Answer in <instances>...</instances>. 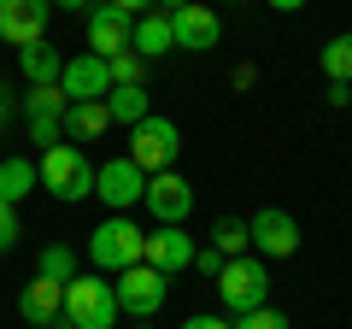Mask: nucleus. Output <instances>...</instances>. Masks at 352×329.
Here are the masks:
<instances>
[{"label":"nucleus","mask_w":352,"mask_h":329,"mask_svg":"<svg viewBox=\"0 0 352 329\" xmlns=\"http://www.w3.org/2000/svg\"><path fill=\"white\" fill-rule=\"evenodd\" d=\"M217 300H223L229 317H247L258 312V306H270V265H264L258 253H241V259H223V270H217Z\"/></svg>","instance_id":"nucleus-1"},{"label":"nucleus","mask_w":352,"mask_h":329,"mask_svg":"<svg viewBox=\"0 0 352 329\" xmlns=\"http://www.w3.org/2000/svg\"><path fill=\"white\" fill-rule=\"evenodd\" d=\"M36 171H41V189H47L53 200H65V206L88 200V194H94V177H100V171L82 159L76 141H53V147L36 159Z\"/></svg>","instance_id":"nucleus-2"},{"label":"nucleus","mask_w":352,"mask_h":329,"mask_svg":"<svg viewBox=\"0 0 352 329\" xmlns=\"http://www.w3.org/2000/svg\"><path fill=\"white\" fill-rule=\"evenodd\" d=\"M141 253H147V229H135L124 212H112L94 235H88V265L100 270V277H118V270L141 265Z\"/></svg>","instance_id":"nucleus-3"},{"label":"nucleus","mask_w":352,"mask_h":329,"mask_svg":"<svg viewBox=\"0 0 352 329\" xmlns=\"http://www.w3.org/2000/svg\"><path fill=\"white\" fill-rule=\"evenodd\" d=\"M65 317H71L76 329H112L118 317V288L100 277V270H88V277L65 282Z\"/></svg>","instance_id":"nucleus-4"},{"label":"nucleus","mask_w":352,"mask_h":329,"mask_svg":"<svg viewBox=\"0 0 352 329\" xmlns=\"http://www.w3.org/2000/svg\"><path fill=\"white\" fill-rule=\"evenodd\" d=\"M176 153H182V136H176V124L170 118H159V112H147L135 129H129V159L141 164V171H170L176 164Z\"/></svg>","instance_id":"nucleus-5"},{"label":"nucleus","mask_w":352,"mask_h":329,"mask_svg":"<svg viewBox=\"0 0 352 329\" xmlns=\"http://www.w3.org/2000/svg\"><path fill=\"white\" fill-rule=\"evenodd\" d=\"M247 235H252V253L270 265V259H294L300 253V224H294L282 206H264V212L247 217Z\"/></svg>","instance_id":"nucleus-6"},{"label":"nucleus","mask_w":352,"mask_h":329,"mask_svg":"<svg viewBox=\"0 0 352 329\" xmlns=\"http://www.w3.org/2000/svg\"><path fill=\"white\" fill-rule=\"evenodd\" d=\"M65 89L53 83V89H30L24 94V124H30V141H36L41 153L53 147V141H65Z\"/></svg>","instance_id":"nucleus-7"},{"label":"nucleus","mask_w":352,"mask_h":329,"mask_svg":"<svg viewBox=\"0 0 352 329\" xmlns=\"http://www.w3.org/2000/svg\"><path fill=\"white\" fill-rule=\"evenodd\" d=\"M94 194H100L112 212H129V206H141L147 200V171H141L135 159H112V164H100V177H94Z\"/></svg>","instance_id":"nucleus-8"},{"label":"nucleus","mask_w":352,"mask_h":329,"mask_svg":"<svg viewBox=\"0 0 352 329\" xmlns=\"http://www.w3.org/2000/svg\"><path fill=\"white\" fill-rule=\"evenodd\" d=\"M164 282L170 277H159L153 265H129V270H118V312H129V317H153L164 306Z\"/></svg>","instance_id":"nucleus-9"},{"label":"nucleus","mask_w":352,"mask_h":329,"mask_svg":"<svg viewBox=\"0 0 352 329\" xmlns=\"http://www.w3.org/2000/svg\"><path fill=\"white\" fill-rule=\"evenodd\" d=\"M194 235L182 224H159V229H147V253H141V265H153L159 277H176V270H188L194 265Z\"/></svg>","instance_id":"nucleus-10"},{"label":"nucleus","mask_w":352,"mask_h":329,"mask_svg":"<svg viewBox=\"0 0 352 329\" xmlns=\"http://www.w3.org/2000/svg\"><path fill=\"white\" fill-rule=\"evenodd\" d=\"M153 212V224H188V212H194V189L176 171H153L147 177V200H141Z\"/></svg>","instance_id":"nucleus-11"},{"label":"nucleus","mask_w":352,"mask_h":329,"mask_svg":"<svg viewBox=\"0 0 352 329\" xmlns=\"http://www.w3.org/2000/svg\"><path fill=\"white\" fill-rule=\"evenodd\" d=\"M59 89H65V100H106L112 94V65L100 53H76V59H65Z\"/></svg>","instance_id":"nucleus-12"},{"label":"nucleus","mask_w":352,"mask_h":329,"mask_svg":"<svg viewBox=\"0 0 352 329\" xmlns=\"http://www.w3.org/2000/svg\"><path fill=\"white\" fill-rule=\"evenodd\" d=\"M47 18H53V0H0V41L30 47L47 36Z\"/></svg>","instance_id":"nucleus-13"},{"label":"nucleus","mask_w":352,"mask_h":329,"mask_svg":"<svg viewBox=\"0 0 352 329\" xmlns=\"http://www.w3.org/2000/svg\"><path fill=\"white\" fill-rule=\"evenodd\" d=\"M129 36H135V24H129L118 6L94 0V12H88V53H100V59H118V53H129Z\"/></svg>","instance_id":"nucleus-14"},{"label":"nucleus","mask_w":352,"mask_h":329,"mask_svg":"<svg viewBox=\"0 0 352 329\" xmlns=\"http://www.w3.org/2000/svg\"><path fill=\"white\" fill-rule=\"evenodd\" d=\"M170 24H176V47H182V53H206V47H217V36H223L217 12L200 6V0H188L182 12H170Z\"/></svg>","instance_id":"nucleus-15"},{"label":"nucleus","mask_w":352,"mask_h":329,"mask_svg":"<svg viewBox=\"0 0 352 329\" xmlns=\"http://www.w3.org/2000/svg\"><path fill=\"white\" fill-rule=\"evenodd\" d=\"M18 312H24L30 329L53 323V317H65V282H47V277H30L24 294H18Z\"/></svg>","instance_id":"nucleus-16"},{"label":"nucleus","mask_w":352,"mask_h":329,"mask_svg":"<svg viewBox=\"0 0 352 329\" xmlns=\"http://www.w3.org/2000/svg\"><path fill=\"white\" fill-rule=\"evenodd\" d=\"M129 47H135L141 59H159V53H170V47H176V24H170V12H141V18H135V36H129Z\"/></svg>","instance_id":"nucleus-17"},{"label":"nucleus","mask_w":352,"mask_h":329,"mask_svg":"<svg viewBox=\"0 0 352 329\" xmlns=\"http://www.w3.org/2000/svg\"><path fill=\"white\" fill-rule=\"evenodd\" d=\"M18 71H24L30 89H53L59 71H65V59L47 47V36H41V41H30V47H18Z\"/></svg>","instance_id":"nucleus-18"},{"label":"nucleus","mask_w":352,"mask_h":329,"mask_svg":"<svg viewBox=\"0 0 352 329\" xmlns=\"http://www.w3.org/2000/svg\"><path fill=\"white\" fill-rule=\"evenodd\" d=\"M112 129V112H106V100H71L65 106V141H94Z\"/></svg>","instance_id":"nucleus-19"},{"label":"nucleus","mask_w":352,"mask_h":329,"mask_svg":"<svg viewBox=\"0 0 352 329\" xmlns=\"http://www.w3.org/2000/svg\"><path fill=\"white\" fill-rule=\"evenodd\" d=\"M36 182H41V171H36V159H0V200L6 206H18L24 194H36Z\"/></svg>","instance_id":"nucleus-20"},{"label":"nucleus","mask_w":352,"mask_h":329,"mask_svg":"<svg viewBox=\"0 0 352 329\" xmlns=\"http://www.w3.org/2000/svg\"><path fill=\"white\" fill-rule=\"evenodd\" d=\"M106 112H112V124H124V129H135L141 118L153 112V106H147V89H141V83H118V89L106 94Z\"/></svg>","instance_id":"nucleus-21"},{"label":"nucleus","mask_w":352,"mask_h":329,"mask_svg":"<svg viewBox=\"0 0 352 329\" xmlns=\"http://www.w3.org/2000/svg\"><path fill=\"white\" fill-rule=\"evenodd\" d=\"M36 277H47V282H76V277H82V265H76V253L65 247V241H47V247H41Z\"/></svg>","instance_id":"nucleus-22"},{"label":"nucleus","mask_w":352,"mask_h":329,"mask_svg":"<svg viewBox=\"0 0 352 329\" xmlns=\"http://www.w3.org/2000/svg\"><path fill=\"white\" fill-rule=\"evenodd\" d=\"M317 65H323L329 83H352V30H346V36H335V41H323Z\"/></svg>","instance_id":"nucleus-23"},{"label":"nucleus","mask_w":352,"mask_h":329,"mask_svg":"<svg viewBox=\"0 0 352 329\" xmlns=\"http://www.w3.org/2000/svg\"><path fill=\"white\" fill-rule=\"evenodd\" d=\"M212 247H217L223 259H241V253L252 247V235H247V217H217V224H212Z\"/></svg>","instance_id":"nucleus-24"},{"label":"nucleus","mask_w":352,"mask_h":329,"mask_svg":"<svg viewBox=\"0 0 352 329\" xmlns=\"http://www.w3.org/2000/svg\"><path fill=\"white\" fill-rule=\"evenodd\" d=\"M106 65H112V89H118V83H147V59H141L135 47L118 53V59H106Z\"/></svg>","instance_id":"nucleus-25"},{"label":"nucleus","mask_w":352,"mask_h":329,"mask_svg":"<svg viewBox=\"0 0 352 329\" xmlns=\"http://www.w3.org/2000/svg\"><path fill=\"white\" fill-rule=\"evenodd\" d=\"M235 329H288V317H282L276 306H258V312H247V317H235Z\"/></svg>","instance_id":"nucleus-26"},{"label":"nucleus","mask_w":352,"mask_h":329,"mask_svg":"<svg viewBox=\"0 0 352 329\" xmlns=\"http://www.w3.org/2000/svg\"><path fill=\"white\" fill-rule=\"evenodd\" d=\"M18 247V206L0 200V253H12Z\"/></svg>","instance_id":"nucleus-27"},{"label":"nucleus","mask_w":352,"mask_h":329,"mask_svg":"<svg viewBox=\"0 0 352 329\" xmlns=\"http://www.w3.org/2000/svg\"><path fill=\"white\" fill-rule=\"evenodd\" d=\"M194 270L217 282V270H223V253H217V247H200V253H194Z\"/></svg>","instance_id":"nucleus-28"},{"label":"nucleus","mask_w":352,"mask_h":329,"mask_svg":"<svg viewBox=\"0 0 352 329\" xmlns=\"http://www.w3.org/2000/svg\"><path fill=\"white\" fill-rule=\"evenodd\" d=\"M106 6H118V12H124V18H141V12H153L159 0H106Z\"/></svg>","instance_id":"nucleus-29"},{"label":"nucleus","mask_w":352,"mask_h":329,"mask_svg":"<svg viewBox=\"0 0 352 329\" xmlns=\"http://www.w3.org/2000/svg\"><path fill=\"white\" fill-rule=\"evenodd\" d=\"M182 329H235V323H223V317H212V312H200V317H188Z\"/></svg>","instance_id":"nucleus-30"},{"label":"nucleus","mask_w":352,"mask_h":329,"mask_svg":"<svg viewBox=\"0 0 352 329\" xmlns=\"http://www.w3.org/2000/svg\"><path fill=\"white\" fill-rule=\"evenodd\" d=\"M352 100V83H329V106H346Z\"/></svg>","instance_id":"nucleus-31"},{"label":"nucleus","mask_w":352,"mask_h":329,"mask_svg":"<svg viewBox=\"0 0 352 329\" xmlns=\"http://www.w3.org/2000/svg\"><path fill=\"white\" fill-rule=\"evenodd\" d=\"M53 12H94V0H53Z\"/></svg>","instance_id":"nucleus-32"},{"label":"nucleus","mask_w":352,"mask_h":329,"mask_svg":"<svg viewBox=\"0 0 352 329\" xmlns=\"http://www.w3.org/2000/svg\"><path fill=\"white\" fill-rule=\"evenodd\" d=\"M270 6H276V12H300L305 0H270Z\"/></svg>","instance_id":"nucleus-33"},{"label":"nucleus","mask_w":352,"mask_h":329,"mask_svg":"<svg viewBox=\"0 0 352 329\" xmlns=\"http://www.w3.org/2000/svg\"><path fill=\"white\" fill-rule=\"evenodd\" d=\"M182 6H188V0H159V12H182Z\"/></svg>","instance_id":"nucleus-34"},{"label":"nucleus","mask_w":352,"mask_h":329,"mask_svg":"<svg viewBox=\"0 0 352 329\" xmlns=\"http://www.w3.org/2000/svg\"><path fill=\"white\" fill-rule=\"evenodd\" d=\"M41 329H76V323H71V317H53V323H41Z\"/></svg>","instance_id":"nucleus-35"},{"label":"nucleus","mask_w":352,"mask_h":329,"mask_svg":"<svg viewBox=\"0 0 352 329\" xmlns=\"http://www.w3.org/2000/svg\"><path fill=\"white\" fill-rule=\"evenodd\" d=\"M0 94H6V89H0Z\"/></svg>","instance_id":"nucleus-36"}]
</instances>
